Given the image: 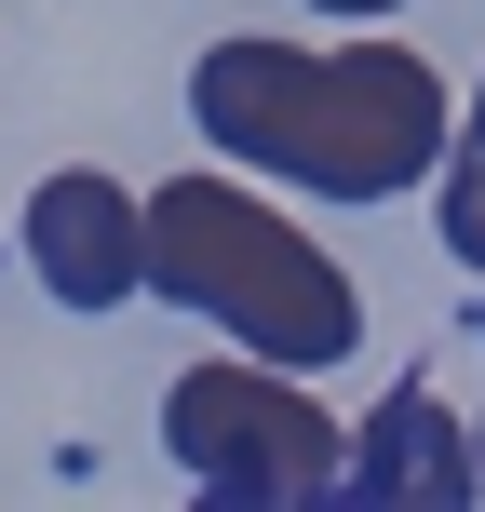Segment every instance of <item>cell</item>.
<instances>
[{
    "mask_svg": "<svg viewBox=\"0 0 485 512\" xmlns=\"http://www.w3.org/2000/svg\"><path fill=\"white\" fill-rule=\"evenodd\" d=\"M162 459L216 512H324L351 486V432L297 391V364H189L162 391Z\"/></svg>",
    "mask_w": 485,
    "mask_h": 512,
    "instance_id": "cell-3",
    "label": "cell"
},
{
    "mask_svg": "<svg viewBox=\"0 0 485 512\" xmlns=\"http://www.w3.org/2000/svg\"><path fill=\"white\" fill-rule=\"evenodd\" d=\"M472 135H485V81H472Z\"/></svg>",
    "mask_w": 485,
    "mask_h": 512,
    "instance_id": "cell-8",
    "label": "cell"
},
{
    "mask_svg": "<svg viewBox=\"0 0 485 512\" xmlns=\"http://www.w3.org/2000/svg\"><path fill=\"white\" fill-rule=\"evenodd\" d=\"M337 499H364V512H472V499H485V445L445 418L432 378H405V391L351 432V486H337Z\"/></svg>",
    "mask_w": 485,
    "mask_h": 512,
    "instance_id": "cell-5",
    "label": "cell"
},
{
    "mask_svg": "<svg viewBox=\"0 0 485 512\" xmlns=\"http://www.w3.org/2000/svg\"><path fill=\"white\" fill-rule=\"evenodd\" d=\"M27 270H41L54 310H122L149 283V203L122 176H95V162L41 176L27 189Z\"/></svg>",
    "mask_w": 485,
    "mask_h": 512,
    "instance_id": "cell-4",
    "label": "cell"
},
{
    "mask_svg": "<svg viewBox=\"0 0 485 512\" xmlns=\"http://www.w3.org/2000/svg\"><path fill=\"white\" fill-rule=\"evenodd\" d=\"M310 14H351V27H378V14H405V0H310Z\"/></svg>",
    "mask_w": 485,
    "mask_h": 512,
    "instance_id": "cell-7",
    "label": "cell"
},
{
    "mask_svg": "<svg viewBox=\"0 0 485 512\" xmlns=\"http://www.w3.org/2000/svg\"><path fill=\"white\" fill-rule=\"evenodd\" d=\"M149 297L203 310L230 351L297 364V378H324V364L364 351L351 270H337L297 216H270L256 189H230V176H162L149 189Z\"/></svg>",
    "mask_w": 485,
    "mask_h": 512,
    "instance_id": "cell-2",
    "label": "cell"
},
{
    "mask_svg": "<svg viewBox=\"0 0 485 512\" xmlns=\"http://www.w3.org/2000/svg\"><path fill=\"white\" fill-rule=\"evenodd\" d=\"M472 351H485V310H472Z\"/></svg>",
    "mask_w": 485,
    "mask_h": 512,
    "instance_id": "cell-9",
    "label": "cell"
},
{
    "mask_svg": "<svg viewBox=\"0 0 485 512\" xmlns=\"http://www.w3.org/2000/svg\"><path fill=\"white\" fill-rule=\"evenodd\" d=\"M189 122L230 162L310 189V203H391L459 135L432 54H405V41H337V54H310V41H216L189 68Z\"/></svg>",
    "mask_w": 485,
    "mask_h": 512,
    "instance_id": "cell-1",
    "label": "cell"
},
{
    "mask_svg": "<svg viewBox=\"0 0 485 512\" xmlns=\"http://www.w3.org/2000/svg\"><path fill=\"white\" fill-rule=\"evenodd\" d=\"M432 216H445V256H459V270H485V135H445V162H432Z\"/></svg>",
    "mask_w": 485,
    "mask_h": 512,
    "instance_id": "cell-6",
    "label": "cell"
},
{
    "mask_svg": "<svg viewBox=\"0 0 485 512\" xmlns=\"http://www.w3.org/2000/svg\"><path fill=\"white\" fill-rule=\"evenodd\" d=\"M472 445H485V418H472Z\"/></svg>",
    "mask_w": 485,
    "mask_h": 512,
    "instance_id": "cell-10",
    "label": "cell"
}]
</instances>
